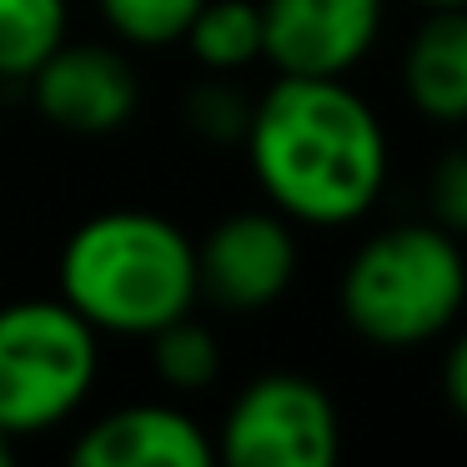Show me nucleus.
Returning <instances> with one entry per match:
<instances>
[{
	"label": "nucleus",
	"mask_w": 467,
	"mask_h": 467,
	"mask_svg": "<svg viewBox=\"0 0 467 467\" xmlns=\"http://www.w3.org/2000/svg\"><path fill=\"white\" fill-rule=\"evenodd\" d=\"M71 36V0H0V86H26Z\"/></svg>",
	"instance_id": "f8f14e48"
},
{
	"label": "nucleus",
	"mask_w": 467,
	"mask_h": 467,
	"mask_svg": "<svg viewBox=\"0 0 467 467\" xmlns=\"http://www.w3.org/2000/svg\"><path fill=\"white\" fill-rule=\"evenodd\" d=\"M452 342L442 347V367H437V387H442V402L457 422L467 427V327H452Z\"/></svg>",
	"instance_id": "f3484780"
},
{
	"label": "nucleus",
	"mask_w": 467,
	"mask_h": 467,
	"mask_svg": "<svg viewBox=\"0 0 467 467\" xmlns=\"http://www.w3.org/2000/svg\"><path fill=\"white\" fill-rule=\"evenodd\" d=\"M31 111L71 141L121 136L141 116V71L116 41H71L66 36L26 81Z\"/></svg>",
	"instance_id": "423d86ee"
},
{
	"label": "nucleus",
	"mask_w": 467,
	"mask_h": 467,
	"mask_svg": "<svg viewBox=\"0 0 467 467\" xmlns=\"http://www.w3.org/2000/svg\"><path fill=\"white\" fill-rule=\"evenodd\" d=\"M186 56L206 76H246L262 66V5L256 0H202L182 36Z\"/></svg>",
	"instance_id": "9b49d317"
},
{
	"label": "nucleus",
	"mask_w": 467,
	"mask_h": 467,
	"mask_svg": "<svg viewBox=\"0 0 467 467\" xmlns=\"http://www.w3.org/2000/svg\"><path fill=\"white\" fill-rule=\"evenodd\" d=\"M256 96L242 86V76H196L182 96V126L202 146H242L246 121H252Z\"/></svg>",
	"instance_id": "4468645a"
},
{
	"label": "nucleus",
	"mask_w": 467,
	"mask_h": 467,
	"mask_svg": "<svg viewBox=\"0 0 467 467\" xmlns=\"http://www.w3.org/2000/svg\"><path fill=\"white\" fill-rule=\"evenodd\" d=\"M252 182L292 226L342 232L377 212L392 182V141L352 81L272 76L242 136Z\"/></svg>",
	"instance_id": "f257e3e1"
},
{
	"label": "nucleus",
	"mask_w": 467,
	"mask_h": 467,
	"mask_svg": "<svg viewBox=\"0 0 467 467\" xmlns=\"http://www.w3.org/2000/svg\"><path fill=\"white\" fill-rule=\"evenodd\" d=\"M196 11H202V0H96L101 26L126 51H166V46H182V36H186Z\"/></svg>",
	"instance_id": "2eb2a0df"
},
{
	"label": "nucleus",
	"mask_w": 467,
	"mask_h": 467,
	"mask_svg": "<svg viewBox=\"0 0 467 467\" xmlns=\"http://www.w3.org/2000/svg\"><path fill=\"white\" fill-rule=\"evenodd\" d=\"M302 276V226L272 206H236L196 242V286L222 312H266Z\"/></svg>",
	"instance_id": "0eeeda50"
},
{
	"label": "nucleus",
	"mask_w": 467,
	"mask_h": 467,
	"mask_svg": "<svg viewBox=\"0 0 467 467\" xmlns=\"http://www.w3.org/2000/svg\"><path fill=\"white\" fill-rule=\"evenodd\" d=\"M101 382V332L61 296L0 306V432L41 437L66 427Z\"/></svg>",
	"instance_id": "20e7f679"
},
{
	"label": "nucleus",
	"mask_w": 467,
	"mask_h": 467,
	"mask_svg": "<svg viewBox=\"0 0 467 467\" xmlns=\"http://www.w3.org/2000/svg\"><path fill=\"white\" fill-rule=\"evenodd\" d=\"M216 467H342V407L317 377L272 367L226 402Z\"/></svg>",
	"instance_id": "39448f33"
},
{
	"label": "nucleus",
	"mask_w": 467,
	"mask_h": 467,
	"mask_svg": "<svg viewBox=\"0 0 467 467\" xmlns=\"http://www.w3.org/2000/svg\"><path fill=\"white\" fill-rule=\"evenodd\" d=\"M0 467H21V452H16V437L0 432Z\"/></svg>",
	"instance_id": "a211bd4d"
},
{
	"label": "nucleus",
	"mask_w": 467,
	"mask_h": 467,
	"mask_svg": "<svg viewBox=\"0 0 467 467\" xmlns=\"http://www.w3.org/2000/svg\"><path fill=\"white\" fill-rule=\"evenodd\" d=\"M61 467H216V447L192 412L151 397L91 417Z\"/></svg>",
	"instance_id": "1a4fd4ad"
},
{
	"label": "nucleus",
	"mask_w": 467,
	"mask_h": 467,
	"mask_svg": "<svg viewBox=\"0 0 467 467\" xmlns=\"http://www.w3.org/2000/svg\"><path fill=\"white\" fill-rule=\"evenodd\" d=\"M427 216L442 232L467 236V126L427 166Z\"/></svg>",
	"instance_id": "dca6fc26"
},
{
	"label": "nucleus",
	"mask_w": 467,
	"mask_h": 467,
	"mask_svg": "<svg viewBox=\"0 0 467 467\" xmlns=\"http://www.w3.org/2000/svg\"><path fill=\"white\" fill-rule=\"evenodd\" d=\"M272 76L347 81L382 46L387 0H256Z\"/></svg>",
	"instance_id": "6e6552de"
},
{
	"label": "nucleus",
	"mask_w": 467,
	"mask_h": 467,
	"mask_svg": "<svg viewBox=\"0 0 467 467\" xmlns=\"http://www.w3.org/2000/svg\"><path fill=\"white\" fill-rule=\"evenodd\" d=\"M337 312L347 332L377 352L442 342L467 312L462 236L442 232L432 216L367 232L337 276Z\"/></svg>",
	"instance_id": "7ed1b4c3"
},
{
	"label": "nucleus",
	"mask_w": 467,
	"mask_h": 467,
	"mask_svg": "<svg viewBox=\"0 0 467 467\" xmlns=\"http://www.w3.org/2000/svg\"><path fill=\"white\" fill-rule=\"evenodd\" d=\"M146 352H151L156 382L176 397H196L206 387H216V377H222V337L206 322H196L192 312L146 337Z\"/></svg>",
	"instance_id": "ddd939ff"
},
{
	"label": "nucleus",
	"mask_w": 467,
	"mask_h": 467,
	"mask_svg": "<svg viewBox=\"0 0 467 467\" xmlns=\"http://www.w3.org/2000/svg\"><path fill=\"white\" fill-rule=\"evenodd\" d=\"M412 5H422V11H442V5H467V0H412Z\"/></svg>",
	"instance_id": "6ab92c4d"
},
{
	"label": "nucleus",
	"mask_w": 467,
	"mask_h": 467,
	"mask_svg": "<svg viewBox=\"0 0 467 467\" xmlns=\"http://www.w3.org/2000/svg\"><path fill=\"white\" fill-rule=\"evenodd\" d=\"M462 11H467V5H462Z\"/></svg>",
	"instance_id": "aec40b11"
},
{
	"label": "nucleus",
	"mask_w": 467,
	"mask_h": 467,
	"mask_svg": "<svg viewBox=\"0 0 467 467\" xmlns=\"http://www.w3.org/2000/svg\"><path fill=\"white\" fill-rule=\"evenodd\" d=\"M397 86L402 101L427 126L462 131L467 126V11L442 5L422 11V21L407 31L397 56Z\"/></svg>",
	"instance_id": "9d476101"
},
{
	"label": "nucleus",
	"mask_w": 467,
	"mask_h": 467,
	"mask_svg": "<svg viewBox=\"0 0 467 467\" xmlns=\"http://www.w3.org/2000/svg\"><path fill=\"white\" fill-rule=\"evenodd\" d=\"M56 296L106 337H151L196 312V242L151 206H106L71 226L56 256Z\"/></svg>",
	"instance_id": "f03ea898"
}]
</instances>
